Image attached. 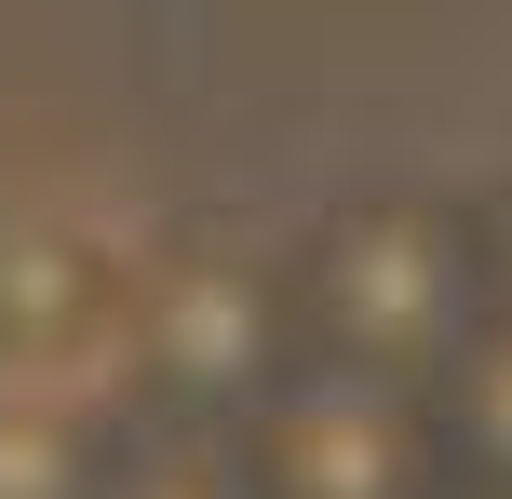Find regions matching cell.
Here are the masks:
<instances>
[{
  "label": "cell",
  "mask_w": 512,
  "mask_h": 499,
  "mask_svg": "<svg viewBox=\"0 0 512 499\" xmlns=\"http://www.w3.org/2000/svg\"><path fill=\"white\" fill-rule=\"evenodd\" d=\"M324 365L310 351V297L297 257H256V243H176V257L135 270L122 311V392H149V432H243L256 405H283Z\"/></svg>",
  "instance_id": "7a4b0ae2"
},
{
  "label": "cell",
  "mask_w": 512,
  "mask_h": 499,
  "mask_svg": "<svg viewBox=\"0 0 512 499\" xmlns=\"http://www.w3.org/2000/svg\"><path fill=\"white\" fill-rule=\"evenodd\" d=\"M499 270H512V189H499Z\"/></svg>",
  "instance_id": "52a82bcc"
},
{
  "label": "cell",
  "mask_w": 512,
  "mask_h": 499,
  "mask_svg": "<svg viewBox=\"0 0 512 499\" xmlns=\"http://www.w3.org/2000/svg\"><path fill=\"white\" fill-rule=\"evenodd\" d=\"M243 459H256V499H459L432 392L351 378V365H310L283 405H256Z\"/></svg>",
  "instance_id": "3957f363"
},
{
  "label": "cell",
  "mask_w": 512,
  "mask_h": 499,
  "mask_svg": "<svg viewBox=\"0 0 512 499\" xmlns=\"http://www.w3.org/2000/svg\"><path fill=\"white\" fill-rule=\"evenodd\" d=\"M122 432L81 405V378H14L0 365V499H108Z\"/></svg>",
  "instance_id": "277c9868"
},
{
  "label": "cell",
  "mask_w": 512,
  "mask_h": 499,
  "mask_svg": "<svg viewBox=\"0 0 512 499\" xmlns=\"http://www.w3.org/2000/svg\"><path fill=\"white\" fill-rule=\"evenodd\" d=\"M297 297H310V351H324V365L445 392V365L512 311L499 203H472V189H418V176L351 189V203L297 243Z\"/></svg>",
  "instance_id": "6da1fadb"
},
{
  "label": "cell",
  "mask_w": 512,
  "mask_h": 499,
  "mask_svg": "<svg viewBox=\"0 0 512 499\" xmlns=\"http://www.w3.org/2000/svg\"><path fill=\"white\" fill-rule=\"evenodd\" d=\"M432 419H445V459H459V499H512V311L445 365Z\"/></svg>",
  "instance_id": "5b68a950"
},
{
  "label": "cell",
  "mask_w": 512,
  "mask_h": 499,
  "mask_svg": "<svg viewBox=\"0 0 512 499\" xmlns=\"http://www.w3.org/2000/svg\"><path fill=\"white\" fill-rule=\"evenodd\" d=\"M108 499H256V459L243 432H122V486Z\"/></svg>",
  "instance_id": "8992f818"
}]
</instances>
